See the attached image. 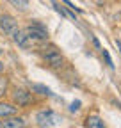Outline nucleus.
<instances>
[{
	"mask_svg": "<svg viewBox=\"0 0 121 128\" xmlns=\"http://www.w3.org/2000/svg\"><path fill=\"white\" fill-rule=\"evenodd\" d=\"M41 57H43V62L46 64L48 68H52V70H60V68H64V64H66V60H64V57H62V54H60L57 48H44V50L41 52Z\"/></svg>",
	"mask_w": 121,
	"mask_h": 128,
	"instance_id": "obj_1",
	"label": "nucleus"
},
{
	"mask_svg": "<svg viewBox=\"0 0 121 128\" xmlns=\"http://www.w3.org/2000/svg\"><path fill=\"white\" fill-rule=\"evenodd\" d=\"M34 121H36V124H38L39 128H54L55 124H59L60 116L55 114L52 108H43V110L36 112Z\"/></svg>",
	"mask_w": 121,
	"mask_h": 128,
	"instance_id": "obj_2",
	"label": "nucleus"
},
{
	"mask_svg": "<svg viewBox=\"0 0 121 128\" xmlns=\"http://www.w3.org/2000/svg\"><path fill=\"white\" fill-rule=\"evenodd\" d=\"M11 100L14 105H18L20 108H25V107H30L36 98H34V92L32 91H27L23 87H14L12 92H11Z\"/></svg>",
	"mask_w": 121,
	"mask_h": 128,
	"instance_id": "obj_3",
	"label": "nucleus"
},
{
	"mask_svg": "<svg viewBox=\"0 0 121 128\" xmlns=\"http://www.w3.org/2000/svg\"><path fill=\"white\" fill-rule=\"evenodd\" d=\"M25 32L28 34V38L32 39L34 43H46L48 41V32L43 25H38V23H32L25 27Z\"/></svg>",
	"mask_w": 121,
	"mask_h": 128,
	"instance_id": "obj_4",
	"label": "nucleus"
},
{
	"mask_svg": "<svg viewBox=\"0 0 121 128\" xmlns=\"http://www.w3.org/2000/svg\"><path fill=\"white\" fill-rule=\"evenodd\" d=\"M18 28H20L18 22L14 20L11 14H2V16H0V30H2L6 36H12Z\"/></svg>",
	"mask_w": 121,
	"mask_h": 128,
	"instance_id": "obj_5",
	"label": "nucleus"
},
{
	"mask_svg": "<svg viewBox=\"0 0 121 128\" xmlns=\"http://www.w3.org/2000/svg\"><path fill=\"white\" fill-rule=\"evenodd\" d=\"M11 38H12V41L16 43L20 48H23V50H28V48H32V46L36 44L32 39L28 38V34L25 32V28H18V30L14 32V34H12Z\"/></svg>",
	"mask_w": 121,
	"mask_h": 128,
	"instance_id": "obj_6",
	"label": "nucleus"
},
{
	"mask_svg": "<svg viewBox=\"0 0 121 128\" xmlns=\"http://www.w3.org/2000/svg\"><path fill=\"white\" fill-rule=\"evenodd\" d=\"M27 121L22 116H9L0 119V128H25Z\"/></svg>",
	"mask_w": 121,
	"mask_h": 128,
	"instance_id": "obj_7",
	"label": "nucleus"
},
{
	"mask_svg": "<svg viewBox=\"0 0 121 128\" xmlns=\"http://www.w3.org/2000/svg\"><path fill=\"white\" fill-rule=\"evenodd\" d=\"M18 105H14L12 102H4L0 100V119L9 118V116H16L18 114Z\"/></svg>",
	"mask_w": 121,
	"mask_h": 128,
	"instance_id": "obj_8",
	"label": "nucleus"
},
{
	"mask_svg": "<svg viewBox=\"0 0 121 128\" xmlns=\"http://www.w3.org/2000/svg\"><path fill=\"white\" fill-rule=\"evenodd\" d=\"M86 126L87 128H107L105 123H103V119L98 114H89L86 118Z\"/></svg>",
	"mask_w": 121,
	"mask_h": 128,
	"instance_id": "obj_9",
	"label": "nucleus"
},
{
	"mask_svg": "<svg viewBox=\"0 0 121 128\" xmlns=\"http://www.w3.org/2000/svg\"><path fill=\"white\" fill-rule=\"evenodd\" d=\"M30 91L34 94H38V96H52L50 89L46 86H43V84H30Z\"/></svg>",
	"mask_w": 121,
	"mask_h": 128,
	"instance_id": "obj_10",
	"label": "nucleus"
},
{
	"mask_svg": "<svg viewBox=\"0 0 121 128\" xmlns=\"http://www.w3.org/2000/svg\"><path fill=\"white\" fill-rule=\"evenodd\" d=\"M9 91V76L7 75H0V98H4Z\"/></svg>",
	"mask_w": 121,
	"mask_h": 128,
	"instance_id": "obj_11",
	"label": "nucleus"
},
{
	"mask_svg": "<svg viewBox=\"0 0 121 128\" xmlns=\"http://www.w3.org/2000/svg\"><path fill=\"white\" fill-rule=\"evenodd\" d=\"M9 2L16 9H20V11H27L28 9V0H9Z\"/></svg>",
	"mask_w": 121,
	"mask_h": 128,
	"instance_id": "obj_12",
	"label": "nucleus"
},
{
	"mask_svg": "<svg viewBox=\"0 0 121 128\" xmlns=\"http://www.w3.org/2000/svg\"><path fill=\"white\" fill-rule=\"evenodd\" d=\"M103 57H105V60H107L109 68H114V64H112V59H110V55H109V52H107V50H103Z\"/></svg>",
	"mask_w": 121,
	"mask_h": 128,
	"instance_id": "obj_13",
	"label": "nucleus"
},
{
	"mask_svg": "<svg viewBox=\"0 0 121 128\" xmlns=\"http://www.w3.org/2000/svg\"><path fill=\"white\" fill-rule=\"evenodd\" d=\"M78 108H80V102H73V103H71V107H70V110H71V112L78 110Z\"/></svg>",
	"mask_w": 121,
	"mask_h": 128,
	"instance_id": "obj_14",
	"label": "nucleus"
},
{
	"mask_svg": "<svg viewBox=\"0 0 121 128\" xmlns=\"http://www.w3.org/2000/svg\"><path fill=\"white\" fill-rule=\"evenodd\" d=\"M4 71H6V66H4V62H2V60H0V75H2Z\"/></svg>",
	"mask_w": 121,
	"mask_h": 128,
	"instance_id": "obj_15",
	"label": "nucleus"
},
{
	"mask_svg": "<svg viewBox=\"0 0 121 128\" xmlns=\"http://www.w3.org/2000/svg\"><path fill=\"white\" fill-rule=\"evenodd\" d=\"M116 44H118V48H119V52H121V41H116Z\"/></svg>",
	"mask_w": 121,
	"mask_h": 128,
	"instance_id": "obj_16",
	"label": "nucleus"
},
{
	"mask_svg": "<svg viewBox=\"0 0 121 128\" xmlns=\"http://www.w3.org/2000/svg\"><path fill=\"white\" fill-rule=\"evenodd\" d=\"M0 55H2V48H0Z\"/></svg>",
	"mask_w": 121,
	"mask_h": 128,
	"instance_id": "obj_17",
	"label": "nucleus"
},
{
	"mask_svg": "<svg viewBox=\"0 0 121 128\" xmlns=\"http://www.w3.org/2000/svg\"><path fill=\"white\" fill-rule=\"evenodd\" d=\"M25 128H27V126H25ZM30 128H32V126H30Z\"/></svg>",
	"mask_w": 121,
	"mask_h": 128,
	"instance_id": "obj_18",
	"label": "nucleus"
}]
</instances>
